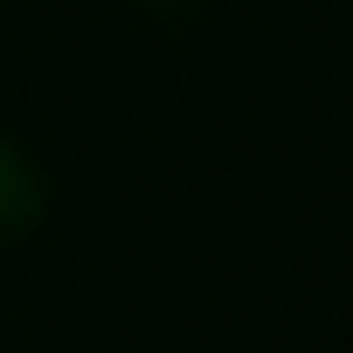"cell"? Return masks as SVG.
Masks as SVG:
<instances>
[{
    "instance_id": "6da1fadb",
    "label": "cell",
    "mask_w": 353,
    "mask_h": 353,
    "mask_svg": "<svg viewBox=\"0 0 353 353\" xmlns=\"http://www.w3.org/2000/svg\"><path fill=\"white\" fill-rule=\"evenodd\" d=\"M49 208H56V181H49L42 152L14 132H0V250L35 243Z\"/></svg>"
}]
</instances>
